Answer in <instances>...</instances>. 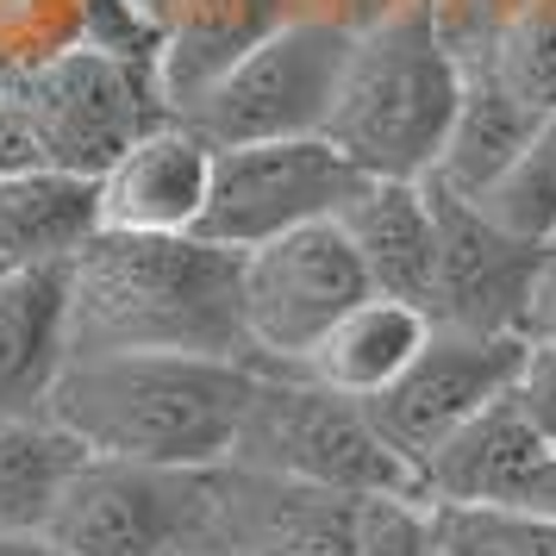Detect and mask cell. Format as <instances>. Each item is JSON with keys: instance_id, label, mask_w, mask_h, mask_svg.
Returning <instances> with one entry per match:
<instances>
[{"instance_id": "obj_33", "label": "cell", "mask_w": 556, "mask_h": 556, "mask_svg": "<svg viewBox=\"0 0 556 556\" xmlns=\"http://www.w3.org/2000/svg\"><path fill=\"white\" fill-rule=\"evenodd\" d=\"M163 13H169V7H163Z\"/></svg>"}, {"instance_id": "obj_26", "label": "cell", "mask_w": 556, "mask_h": 556, "mask_svg": "<svg viewBox=\"0 0 556 556\" xmlns=\"http://www.w3.org/2000/svg\"><path fill=\"white\" fill-rule=\"evenodd\" d=\"M426 556H501V544L488 538L481 513H469V506H438V501H431Z\"/></svg>"}, {"instance_id": "obj_2", "label": "cell", "mask_w": 556, "mask_h": 556, "mask_svg": "<svg viewBox=\"0 0 556 556\" xmlns=\"http://www.w3.org/2000/svg\"><path fill=\"white\" fill-rule=\"evenodd\" d=\"M256 363L231 356H70L45 419L63 426L88 456H126L163 469H226Z\"/></svg>"}, {"instance_id": "obj_11", "label": "cell", "mask_w": 556, "mask_h": 556, "mask_svg": "<svg viewBox=\"0 0 556 556\" xmlns=\"http://www.w3.org/2000/svg\"><path fill=\"white\" fill-rule=\"evenodd\" d=\"M431 219H438V288H431V326L456 331H494V338H519L526 326V301L544 244L506 231L494 213H481L469 194H456L444 181L426 176Z\"/></svg>"}, {"instance_id": "obj_21", "label": "cell", "mask_w": 556, "mask_h": 556, "mask_svg": "<svg viewBox=\"0 0 556 556\" xmlns=\"http://www.w3.org/2000/svg\"><path fill=\"white\" fill-rule=\"evenodd\" d=\"M469 201H476L481 213H494L506 231L551 244L556 238V113L538 119V131L526 138V151L513 156L481 194H469Z\"/></svg>"}, {"instance_id": "obj_3", "label": "cell", "mask_w": 556, "mask_h": 556, "mask_svg": "<svg viewBox=\"0 0 556 556\" xmlns=\"http://www.w3.org/2000/svg\"><path fill=\"white\" fill-rule=\"evenodd\" d=\"M456 101H463V63L438 38L431 7H406L356 31L326 138L363 176L426 181L451 138Z\"/></svg>"}, {"instance_id": "obj_6", "label": "cell", "mask_w": 556, "mask_h": 556, "mask_svg": "<svg viewBox=\"0 0 556 556\" xmlns=\"http://www.w3.org/2000/svg\"><path fill=\"white\" fill-rule=\"evenodd\" d=\"M0 101L20 113V126L31 131L45 169L88 176V181L101 176L126 144H138L151 126L169 119L151 70L113 51H94V45L56 51L45 63H26V70H7Z\"/></svg>"}, {"instance_id": "obj_17", "label": "cell", "mask_w": 556, "mask_h": 556, "mask_svg": "<svg viewBox=\"0 0 556 556\" xmlns=\"http://www.w3.org/2000/svg\"><path fill=\"white\" fill-rule=\"evenodd\" d=\"M101 231V194L88 176L26 169L0 176V276L63 269Z\"/></svg>"}, {"instance_id": "obj_24", "label": "cell", "mask_w": 556, "mask_h": 556, "mask_svg": "<svg viewBox=\"0 0 556 556\" xmlns=\"http://www.w3.org/2000/svg\"><path fill=\"white\" fill-rule=\"evenodd\" d=\"M426 494H356V556H426Z\"/></svg>"}, {"instance_id": "obj_18", "label": "cell", "mask_w": 556, "mask_h": 556, "mask_svg": "<svg viewBox=\"0 0 556 556\" xmlns=\"http://www.w3.org/2000/svg\"><path fill=\"white\" fill-rule=\"evenodd\" d=\"M431 338V313L426 306L388 301V294H369L363 306H351L338 326L313 344L301 369L313 381H326L351 401H376L388 381L401 376L406 363L419 356V344Z\"/></svg>"}, {"instance_id": "obj_13", "label": "cell", "mask_w": 556, "mask_h": 556, "mask_svg": "<svg viewBox=\"0 0 556 556\" xmlns=\"http://www.w3.org/2000/svg\"><path fill=\"white\" fill-rule=\"evenodd\" d=\"M219 551L231 556H356V494L219 469Z\"/></svg>"}, {"instance_id": "obj_28", "label": "cell", "mask_w": 556, "mask_h": 556, "mask_svg": "<svg viewBox=\"0 0 556 556\" xmlns=\"http://www.w3.org/2000/svg\"><path fill=\"white\" fill-rule=\"evenodd\" d=\"M288 7H294V20H331L344 31H369L406 7H426V0H288Z\"/></svg>"}, {"instance_id": "obj_20", "label": "cell", "mask_w": 556, "mask_h": 556, "mask_svg": "<svg viewBox=\"0 0 556 556\" xmlns=\"http://www.w3.org/2000/svg\"><path fill=\"white\" fill-rule=\"evenodd\" d=\"M81 444L45 413L31 419H7L0 413V531H38L51 526L63 481L76 476Z\"/></svg>"}, {"instance_id": "obj_15", "label": "cell", "mask_w": 556, "mask_h": 556, "mask_svg": "<svg viewBox=\"0 0 556 556\" xmlns=\"http://www.w3.org/2000/svg\"><path fill=\"white\" fill-rule=\"evenodd\" d=\"M288 20H294L288 0H169L163 45H156V63H151L169 119H181L256 38H269Z\"/></svg>"}, {"instance_id": "obj_30", "label": "cell", "mask_w": 556, "mask_h": 556, "mask_svg": "<svg viewBox=\"0 0 556 556\" xmlns=\"http://www.w3.org/2000/svg\"><path fill=\"white\" fill-rule=\"evenodd\" d=\"M26 169H45V163H38V144H31V131L20 126V113L0 101V176H26Z\"/></svg>"}, {"instance_id": "obj_7", "label": "cell", "mask_w": 556, "mask_h": 556, "mask_svg": "<svg viewBox=\"0 0 556 556\" xmlns=\"http://www.w3.org/2000/svg\"><path fill=\"white\" fill-rule=\"evenodd\" d=\"M351 45L356 31L331 26V20H288L269 38H256L251 51L181 113V126H194L213 151L269 144V138H313L331 119Z\"/></svg>"}, {"instance_id": "obj_4", "label": "cell", "mask_w": 556, "mask_h": 556, "mask_svg": "<svg viewBox=\"0 0 556 556\" xmlns=\"http://www.w3.org/2000/svg\"><path fill=\"white\" fill-rule=\"evenodd\" d=\"M231 469L306 481L331 494H419V476L388 451L369 406L313 381L306 369H256Z\"/></svg>"}, {"instance_id": "obj_27", "label": "cell", "mask_w": 556, "mask_h": 556, "mask_svg": "<svg viewBox=\"0 0 556 556\" xmlns=\"http://www.w3.org/2000/svg\"><path fill=\"white\" fill-rule=\"evenodd\" d=\"M469 513H481V526L501 544V556H556V519H538V513H488V506H469Z\"/></svg>"}, {"instance_id": "obj_32", "label": "cell", "mask_w": 556, "mask_h": 556, "mask_svg": "<svg viewBox=\"0 0 556 556\" xmlns=\"http://www.w3.org/2000/svg\"><path fill=\"white\" fill-rule=\"evenodd\" d=\"M194 556H231V551H219V544H206V551H194Z\"/></svg>"}, {"instance_id": "obj_10", "label": "cell", "mask_w": 556, "mask_h": 556, "mask_svg": "<svg viewBox=\"0 0 556 556\" xmlns=\"http://www.w3.org/2000/svg\"><path fill=\"white\" fill-rule=\"evenodd\" d=\"M513 363H519V338L431 326L419 356L381 388L376 401H363V406H369L376 431L388 438V451L419 476L431 456L444 451V438H456L481 406L506 394ZM419 494H426V488H419Z\"/></svg>"}, {"instance_id": "obj_31", "label": "cell", "mask_w": 556, "mask_h": 556, "mask_svg": "<svg viewBox=\"0 0 556 556\" xmlns=\"http://www.w3.org/2000/svg\"><path fill=\"white\" fill-rule=\"evenodd\" d=\"M0 556H56L38 531H0Z\"/></svg>"}, {"instance_id": "obj_23", "label": "cell", "mask_w": 556, "mask_h": 556, "mask_svg": "<svg viewBox=\"0 0 556 556\" xmlns=\"http://www.w3.org/2000/svg\"><path fill=\"white\" fill-rule=\"evenodd\" d=\"M88 45V0H0V76Z\"/></svg>"}, {"instance_id": "obj_14", "label": "cell", "mask_w": 556, "mask_h": 556, "mask_svg": "<svg viewBox=\"0 0 556 556\" xmlns=\"http://www.w3.org/2000/svg\"><path fill=\"white\" fill-rule=\"evenodd\" d=\"M338 226H344V238H351V251L376 294L431 313V288H438V219H431L426 181L363 176L356 194L338 206Z\"/></svg>"}, {"instance_id": "obj_29", "label": "cell", "mask_w": 556, "mask_h": 556, "mask_svg": "<svg viewBox=\"0 0 556 556\" xmlns=\"http://www.w3.org/2000/svg\"><path fill=\"white\" fill-rule=\"evenodd\" d=\"M519 338H556V238L544 244V263H538V281H531Z\"/></svg>"}, {"instance_id": "obj_9", "label": "cell", "mask_w": 556, "mask_h": 556, "mask_svg": "<svg viewBox=\"0 0 556 556\" xmlns=\"http://www.w3.org/2000/svg\"><path fill=\"white\" fill-rule=\"evenodd\" d=\"M356 181H363V169L326 131L213 151V194H206L201 238L226 244V251L269 244L281 231L338 219V206L356 194Z\"/></svg>"}, {"instance_id": "obj_22", "label": "cell", "mask_w": 556, "mask_h": 556, "mask_svg": "<svg viewBox=\"0 0 556 556\" xmlns=\"http://www.w3.org/2000/svg\"><path fill=\"white\" fill-rule=\"evenodd\" d=\"M476 70L501 81L506 94H519L531 113H556V0H531L501 26L494 51Z\"/></svg>"}, {"instance_id": "obj_8", "label": "cell", "mask_w": 556, "mask_h": 556, "mask_svg": "<svg viewBox=\"0 0 556 556\" xmlns=\"http://www.w3.org/2000/svg\"><path fill=\"white\" fill-rule=\"evenodd\" d=\"M376 294L338 219L281 231L238 256V306L256 369H301L351 306Z\"/></svg>"}, {"instance_id": "obj_5", "label": "cell", "mask_w": 556, "mask_h": 556, "mask_svg": "<svg viewBox=\"0 0 556 556\" xmlns=\"http://www.w3.org/2000/svg\"><path fill=\"white\" fill-rule=\"evenodd\" d=\"M45 544L56 556H194L219 544V469L81 456Z\"/></svg>"}, {"instance_id": "obj_25", "label": "cell", "mask_w": 556, "mask_h": 556, "mask_svg": "<svg viewBox=\"0 0 556 556\" xmlns=\"http://www.w3.org/2000/svg\"><path fill=\"white\" fill-rule=\"evenodd\" d=\"M506 401L519 406L544 444H556V338H519V363L506 381Z\"/></svg>"}, {"instance_id": "obj_1", "label": "cell", "mask_w": 556, "mask_h": 556, "mask_svg": "<svg viewBox=\"0 0 556 556\" xmlns=\"http://www.w3.org/2000/svg\"><path fill=\"white\" fill-rule=\"evenodd\" d=\"M238 256L201 231H94L70 263V356H231L251 363Z\"/></svg>"}, {"instance_id": "obj_16", "label": "cell", "mask_w": 556, "mask_h": 556, "mask_svg": "<svg viewBox=\"0 0 556 556\" xmlns=\"http://www.w3.org/2000/svg\"><path fill=\"white\" fill-rule=\"evenodd\" d=\"M70 369V263L0 276V413H45L56 376Z\"/></svg>"}, {"instance_id": "obj_19", "label": "cell", "mask_w": 556, "mask_h": 556, "mask_svg": "<svg viewBox=\"0 0 556 556\" xmlns=\"http://www.w3.org/2000/svg\"><path fill=\"white\" fill-rule=\"evenodd\" d=\"M538 119L544 113H531L519 94H506L488 70H463V101H456L451 138L438 151L431 181H444L456 194H481L513 156L526 151V138L538 131Z\"/></svg>"}, {"instance_id": "obj_12", "label": "cell", "mask_w": 556, "mask_h": 556, "mask_svg": "<svg viewBox=\"0 0 556 556\" xmlns=\"http://www.w3.org/2000/svg\"><path fill=\"white\" fill-rule=\"evenodd\" d=\"M94 194H101V231H151V238L201 231L213 194V144L194 126L163 119L94 176Z\"/></svg>"}]
</instances>
